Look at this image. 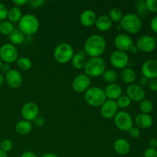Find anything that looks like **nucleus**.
I'll use <instances>...</instances> for the list:
<instances>
[{"instance_id":"nucleus-1","label":"nucleus","mask_w":157,"mask_h":157,"mask_svg":"<svg viewBox=\"0 0 157 157\" xmlns=\"http://www.w3.org/2000/svg\"><path fill=\"white\" fill-rule=\"evenodd\" d=\"M106 49V41L100 35H93L87 38L84 43V51L90 58L101 57Z\"/></svg>"},{"instance_id":"nucleus-2","label":"nucleus","mask_w":157,"mask_h":157,"mask_svg":"<svg viewBox=\"0 0 157 157\" xmlns=\"http://www.w3.org/2000/svg\"><path fill=\"white\" fill-rule=\"evenodd\" d=\"M39 28V21L35 15L26 14L18 21V30L24 35H33Z\"/></svg>"},{"instance_id":"nucleus-3","label":"nucleus","mask_w":157,"mask_h":157,"mask_svg":"<svg viewBox=\"0 0 157 157\" xmlns=\"http://www.w3.org/2000/svg\"><path fill=\"white\" fill-rule=\"evenodd\" d=\"M84 72L89 78H98L102 76L106 71V63L101 57L90 58L84 66Z\"/></svg>"},{"instance_id":"nucleus-4","label":"nucleus","mask_w":157,"mask_h":157,"mask_svg":"<svg viewBox=\"0 0 157 157\" xmlns=\"http://www.w3.org/2000/svg\"><path fill=\"white\" fill-rule=\"evenodd\" d=\"M120 26L127 33L136 34L141 29L142 21L136 14L128 13L123 15L120 21Z\"/></svg>"},{"instance_id":"nucleus-5","label":"nucleus","mask_w":157,"mask_h":157,"mask_svg":"<svg viewBox=\"0 0 157 157\" xmlns=\"http://www.w3.org/2000/svg\"><path fill=\"white\" fill-rule=\"evenodd\" d=\"M84 99L89 105L94 107H101L107 101L104 90L98 87H90L88 90H86Z\"/></svg>"},{"instance_id":"nucleus-6","label":"nucleus","mask_w":157,"mask_h":157,"mask_svg":"<svg viewBox=\"0 0 157 157\" xmlns=\"http://www.w3.org/2000/svg\"><path fill=\"white\" fill-rule=\"evenodd\" d=\"M74 55L75 54L72 46L66 42L60 43L54 51V58L55 61L61 64H67L71 61Z\"/></svg>"},{"instance_id":"nucleus-7","label":"nucleus","mask_w":157,"mask_h":157,"mask_svg":"<svg viewBox=\"0 0 157 157\" xmlns=\"http://www.w3.org/2000/svg\"><path fill=\"white\" fill-rule=\"evenodd\" d=\"M117 128L124 132H127L133 127V121L131 115L126 111H120L113 118Z\"/></svg>"},{"instance_id":"nucleus-8","label":"nucleus","mask_w":157,"mask_h":157,"mask_svg":"<svg viewBox=\"0 0 157 157\" xmlns=\"http://www.w3.org/2000/svg\"><path fill=\"white\" fill-rule=\"evenodd\" d=\"M18 57V51L15 45L11 43H6L0 47V58L5 63H14Z\"/></svg>"},{"instance_id":"nucleus-9","label":"nucleus","mask_w":157,"mask_h":157,"mask_svg":"<svg viewBox=\"0 0 157 157\" xmlns=\"http://www.w3.org/2000/svg\"><path fill=\"white\" fill-rule=\"evenodd\" d=\"M136 47L138 50L145 53L153 52L156 47V41L153 37L150 35H142L136 41Z\"/></svg>"},{"instance_id":"nucleus-10","label":"nucleus","mask_w":157,"mask_h":157,"mask_svg":"<svg viewBox=\"0 0 157 157\" xmlns=\"http://www.w3.org/2000/svg\"><path fill=\"white\" fill-rule=\"evenodd\" d=\"M110 64L117 69H124L127 67L129 63V56L126 52L114 51L110 57Z\"/></svg>"},{"instance_id":"nucleus-11","label":"nucleus","mask_w":157,"mask_h":157,"mask_svg":"<svg viewBox=\"0 0 157 157\" xmlns=\"http://www.w3.org/2000/svg\"><path fill=\"white\" fill-rule=\"evenodd\" d=\"M90 78L85 74L78 75L72 82V88L77 93H83L90 88Z\"/></svg>"},{"instance_id":"nucleus-12","label":"nucleus","mask_w":157,"mask_h":157,"mask_svg":"<svg viewBox=\"0 0 157 157\" xmlns=\"http://www.w3.org/2000/svg\"><path fill=\"white\" fill-rule=\"evenodd\" d=\"M39 109L38 105L34 102H27L22 106L21 110V114L24 120L29 121H34V120L38 116Z\"/></svg>"},{"instance_id":"nucleus-13","label":"nucleus","mask_w":157,"mask_h":157,"mask_svg":"<svg viewBox=\"0 0 157 157\" xmlns=\"http://www.w3.org/2000/svg\"><path fill=\"white\" fill-rule=\"evenodd\" d=\"M118 109L116 101L107 100L101 107V114L105 119H112L118 113Z\"/></svg>"},{"instance_id":"nucleus-14","label":"nucleus","mask_w":157,"mask_h":157,"mask_svg":"<svg viewBox=\"0 0 157 157\" xmlns=\"http://www.w3.org/2000/svg\"><path fill=\"white\" fill-rule=\"evenodd\" d=\"M143 77L148 80L157 78V59H149L144 63L141 68Z\"/></svg>"},{"instance_id":"nucleus-15","label":"nucleus","mask_w":157,"mask_h":157,"mask_svg":"<svg viewBox=\"0 0 157 157\" xmlns=\"http://www.w3.org/2000/svg\"><path fill=\"white\" fill-rule=\"evenodd\" d=\"M114 44L118 51L127 52L130 50L133 42L132 38L127 34H119L115 38Z\"/></svg>"},{"instance_id":"nucleus-16","label":"nucleus","mask_w":157,"mask_h":157,"mask_svg":"<svg viewBox=\"0 0 157 157\" xmlns=\"http://www.w3.org/2000/svg\"><path fill=\"white\" fill-rule=\"evenodd\" d=\"M127 96L131 101L139 102L145 98V90L140 84H131L127 89Z\"/></svg>"},{"instance_id":"nucleus-17","label":"nucleus","mask_w":157,"mask_h":157,"mask_svg":"<svg viewBox=\"0 0 157 157\" xmlns=\"http://www.w3.org/2000/svg\"><path fill=\"white\" fill-rule=\"evenodd\" d=\"M6 81L11 88H18L22 84L21 74L16 69H11L6 75Z\"/></svg>"},{"instance_id":"nucleus-18","label":"nucleus","mask_w":157,"mask_h":157,"mask_svg":"<svg viewBox=\"0 0 157 157\" xmlns=\"http://www.w3.org/2000/svg\"><path fill=\"white\" fill-rule=\"evenodd\" d=\"M97 15L95 12L91 9H86L83 11L80 16V21L81 25L85 27H90L95 25L97 20Z\"/></svg>"},{"instance_id":"nucleus-19","label":"nucleus","mask_w":157,"mask_h":157,"mask_svg":"<svg viewBox=\"0 0 157 157\" xmlns=\"http://www.w3.org/2000/svg\"><path fill=\"white\" fill-rule=\"evenodd\" d=\"M106 98L108 100L117 101L120 97L122 96V89L121 86L117 84H108L104 90Z\"/></svg>"},{"instance_id":"nucleus-20","label":"nucleus","mask_w":157,"mask_h":157,"mask_svg":"<svg viewBox=\"0 0 157 157\" xmlns=\"http://www.w3.org/2000/svg\"><path fill=\"white\" fill-rule=\"evenodd\" d=\"M153 123V117L150 114L139 113L135 117V124L138 128L148 129L152 127Z\"/></svg>"},{"instance_id":"nucleus-21","label":"nucleus","mask_w":157,"mask_h":157,"mask_svg":"<svg viewBox=\"0 0 157 157\" xmlns=\"http://www.w3.org/2000/svg\"><path fill=\"white\" fill-rule=\"evenodd\" d=\"M115 152L121 156H125L129 153L130 150V144L127 140L124 138H119L113 144Z\"/></svg>"},{"instance_id":"nucleus-22","label":"nucleus","mask_w":157,"mask_h":157,"mask_svg":"<svg viewBox=\"0 0 157 157\" xmlns=\"http://www.w3.org/2000/svg\"><path fill=\"white\" fill-rule=\"evenodd\" d=\"M113 25V22L109 18L108 15H100L99 17L97 18L96 21H95V26L98 30L101 32H107L110 30Z\"/></svg>"},{"instance_id":"nucleus-23","label":"nucleus","mask_w":157,"mask_h":157,"mask_svg":"<svg viewBox=\"0 0 157 157\" xmlns=\"http://www.w3.org/2000/svg\"><path fill=\"white\" fill-rule=\"evenodd\" d=\"M32 130V124L29 121L21 120L15 125V130L20 135H27Z\"/></svg>"},{"instance_id":"nucleus-24","label":"nucleus","mask_w":157,"mask_h":157,"mask_svg":"<svg viewBox=\"0 0 157 157\" xmlns=\"http://www.w3.org/2000/svg\"><path fill=\"white\" fill-rule=\"evenodd\" d=\"M121 78L124 83L131 84L136 80V75L133 69L130 67H125L121 71Z\"/></svg>"},{"instance_id":"nucleus-25","label":"nucleus","mask_w":157,"mask_h":157,"mask_svg":"<svg viewBox=\"0 0 157 157\" xmlns=\"http://www.w3.org/2000/svg\"><path fill=\"white\" fill-rule=\"evenodd\" d=\"M9 41L13 45H19L25 41V35L18 29H14L13 32L9 35Z\"/></svg>"},{"instance_id":"nucleus-26","label":"nucleus","mask_w":157,"mask_h":157,"mask_svg":"<svg viewBox=\"0 0 157 157\" xmlns=\"http://www.w3.org/2000/svg\"><path fill=\"white\" fill-rule=\"evenodd\" d=\"M21 17H22L21 10L20 9V8L17 7V6L12 8L8 12L7 18H9V21H10L12 23L18 22L21 18Z\"/></svg>"},{"instance_id":"nucleus-27","label":"nucleus","mask_w":157,"mask_h":157,"mask_svg":"<svg viewBox=\"0 0 157 157\" xmlns=\"http://www.w3.org/2000/svg\"><path fill=\"white\" fill-rule=\"evenodd\" d=\"M71 62L74 67H75L78 70H81V69L84 68L87 61H86L85 58H84L82 54L77 53L74 55L73 58L71 59Z\"/></svg>"},{"instance_id":"nucleus-28","label":"nucleus","mask_w":157,"mask_h":157,"mask_svg":"<svg viewBox=\"0 0 157 157\" xmlns=\"http://www.w3.org/2000/svg\"><path fill=\"white\" fill-rule=\"evenodd\" d=\"M135 9L136 11V15L140 18V17H146L148 14L146 2L144 0H136L134 3Z\"/></svg>"},{"instance_id":"nucleus-29","label":"nucleus","mask_w":157,"mask_h":157,"mask_svg":"<svg viewBox=\"0 0 157 157\" xmlns=\"http://www.w3.org/2000/svg\"><path fill=\"white\" fill-rule=\"evenodd\" d=\"M102 76L104 81L109 84H115V82L117 81L118 78L117 72L114 70H111V69L106 70L102 75Z\"/></svg>"},{"instance_id":"nucleus-30","label":"nucleus","mask_w":157,"mask_h":157,"mask_svg":"<svg viewBox=\"0 0 157 157\" xmlns=\"http://www.w3.org/2000/svg\"><path fill=\"white\" fill-rule=\"evenodd\" d=\"M13 23L9 20H3L0 21V33L4 35H9L14 31Z\"/></svg>"},{"instance_id":"nucleus-31","label":"nucleus","mask_w":157,"mask_h":157,"mask_svg":"<svg viewBox=\"0 0 157 157\" xmlns=\"http://www.w3.org/2000/svg\"><path fill=\"white\" fill-rule=\"evenodd\" d=\"M16 64L18 68L22 71H29L32 67V62L31 59L26 57L18 58L16 61Z\"/></svg>"},{"instance_id":"nucleus-32","label":"nucleus","mask_w":157,"mask_h":157,"mask_svg":"<svg viewBox=\"0 0 157 157\" xmlns=\"http://www.w3.org/2000/svg\"><path fill=\"white\" fill-rule=\"evenodd\" d=\"M140 110L141 113H145V114H150L153 110V104L150 100L144 99L140 101Z\"/></svg>"},{"instance_id":"nucleus-33","label":"nucleus","mask_w":157,"mask_h":157,"mask_svg":"<svg viewBox=\"0 0 157 157\" xmlns=\"http://www.w3.org/2000/svg\"><path fill=\"white\" fill-rule=\"evenodd\" d=\"M109 18L112 21V22H119L121 21V18H123L122 10L118 8H113L110 10L109 12Z\"/></svg>"},{"instance_id":"nucleus-34","label":"nucleus","mask_w":157,"mask_h":157,"mask_svg":"<svg viewBox=\"0 0 157 157\" xmlns=\"http://www.w3.org/2000/svg\"><path fill=\"white\" fill-rule=\"evenodd\" d=\"M117 104L118 107L121 109H125L127 107H128L131 104V101H130V98L127 96V95H124V96H121L117 100Z\"/></svg>"},{"instance_id":"nucleus-35","label":"nucleus","mask_w":157,"mask_h":157,"mask_svg":"<svg viewBox=\"0 0 157 157\" xmlns=\"http://www.w3.org/2000/svg\"><path fill=\"white\" fill-rule=\"evenodd\" d=\"M12 147H13L12 141L9 139H5L0 144V150L6 153L10 151L12 149Z\"/></svg>"},{"instance_id":"nucleus-36","label":"nucleus","mask_w":157,"mask_h":157,"mask_svg":"<svg viewBox=\"0 0 157 157\" xmlns=\"http://www.w3.org/2000/svg\"><path fill=\"white\" fill-rule=\"evenodd\" d=\"M148 12H157V0H147L145 1Z\"/></svg>"},{"instance_id":"nucleus-37","label":"nucleus","mask_w":157,"mask_h":157,"mask_svg":"<svg viewBox=\"0 0 157 157\" xmlns=\"http://www.w3.org/2000/svg\"><path fill=\"white\" fill-rule=\"evenodd\" d=\"M8 12H9V9L7 6L3 3L0 2V21L6 20V18L8 17Z\"/></svg>"},{"instance_id":"nucleus-38","label":"nucleus","mask_w":157,"mask_h":157,"mask_svg":"<svg viewBox=\"0 0 157 157\" xmlns=\"http://www.w3.org/2000/svg\"><path fill=\"white\" fill-rule=\"evenodd\" d=\"M44 3H45V2L44 0H30V1H28L27 4L31 8L38 9V8H40L44 6Z\"/></svg>"},{"instance_id":"nucleus-39","label":"nucleus","mask_w":157,"mask_h":157,"mask_svg":"<svg viewBox=\"0 0 157 157\" xmlns=\"http://www.w3.org/2000/svg\"><path fill=\"white\" fill-rule=\"evenodd\" d=\"M128 132L130 133V136L132 138H133V139H137L140 136V129L138 127H131Z\"/></svg>"},{"instance_id":"nucleus-40","label":"nucleus","mask_w":157,"mask_h":157,"mask_svg":"<svg viewBox=\"0 0 157 157\" xmlns=\"http://www.w3.org/2000/svg\"><path fill=\"white\" fill-rule=\"evenodd\" d=\"M144 157H157L156 149L147 148L144 153Z\"/></svg>"},{"instance_id":"nucleus-41","label":"nucleus","mask_w":157,"mask_h":157,"mask_svg":"<svg viewBox=\"0 0 157 157\" xmlns=\"http://www.w3.org/2000/svg\"><path fill=\"white\" fill-rule=\"evenodd\" d=\"M34 124L36 127H41L44 125L45 124V121H44V117L41 116H38L35 120H34Z\"/></svg>"},{"instance_id":"nucleus-42","label":"nucleus","mask_w":157,"mask_h":157,"mask_svg":"<svg viewBox=\"0 0 157 157\" xmlns=\"http://www.w3.org/2000/svg\"><path fill=\"white\" fill-rule=\"evenodd\" d=\"M149 88L152 90V91L157 92V78H153L149 81L148 83Z\"/></svg>"},{"instance_id":"nucleus-43","label":"nucleus","mask_w":157,"mask_h":157,"mask_svg":"<svg viewBox=\"0 0 157 157\" xmlns=\"http://www.w3.org/2000/svg\"><path fill=\"white\" fill-rule=\"evenodd\" d=\"M150 29L153 32L157 34V16H155L154 18H152L151 21H150Z\"/></svg>"},{"instance_id":"nucleus-44","label":"nucleus","mask_w":157,"mask_h":157,"mask_svg":"<svg viewBox=\"0 0 157 157\" xmlns=\"http://www.w3.org/2000/svg\"><path fill=\"white\" fill-rule=\"evenodd\" d=\"M0 70L2 71V72L3 74H7L8 72L10 71L11 70V67H10V65H9L8 63H4V64H2V66H1V68H0Z\"/></svg>"},{"instance_id":"nucleus-45","label":"nucleus","mask_w":157,"mask_h":157,"mask_svg":"<svg viewBox=\"0 0 157 157\" xmlns=\"http://www.w3.org/2000/svg\"><path fill=\"white\" fill-rule=\"evenodd\" d=\"M13 3L15 5V6L19 8L20 6H22L24 5L27 4L28 1L27 0H14Z\"/></svg>"},{"instance_id":"nucleus-46","label":"nucleus","mask_w":157,"mask_h":157,"mask_svg":"<svg viewBox=\"0 0 157 157\" xmlns=\"http://www.w3.org/2000/svg\"><path fill=\"white\" fill-rule=\"evenodd\" d=\"M21 157H38V156L32 151H25L21 155Z\"/></svg>"},{"instance_id":"nucleus-47","label":"nucleus","mask_w":157,"mask_h":157,"mask_svg":"<svg viewBox=\"0 0 157 157\" xmlns=\"http://www.w3.org/2000/svg\"><path fill=\"white\" fill-rule=\"evenodd\" d=\"M149 146H150V148L156 149L157 147V139H156V138H152L150 140V142H149Z\"/></svg>"},{"instance_id":"nucleus-48","label":"nucleus","mask_w":157,"mask_h":157,"mask_svg":"<svg viewBox=\"0 0 157 157\" xmlns=\"http://www.w3.org/2000/svg\"><path fill=\"white\" fill-rule=\"evenodd\" d=\"M148 83H149V80L147 79V78H146L145 77H142V78L140 79V85L141 87L148 85Z\"/></svg>"},{"instance_id":"nucleus-49","label":"nucleus","mask_w":157,"mask_h":157,"mask_svg":"<svg viewBox=\"0 0 157 157\" xmlns=\"http://www.w3.org/2000/svg\"><path fill=\"white\" fill-rule=\"evenodd\" d=\"M41 157H58L56 154L55 153H45V154L43 155Z\"/></svg>"},{"instance_id":"nucleus-50","label":"nucleus","mask_w":157,"mask_h":157,"mask_svg":"<svg viewBox=\"0 0 157 157\" xmlns=\"http://www.w3.org/2000/svg\"><path fill=\"white\" fill-rule=\"evenodd\" d=\"M130 51L132 52V53L135 54V53H136V52H137L139 50H138V48H137V47H136V45H134V44H133V45L131 47V48H130Z\"/></svg>"},{"instance_id":"nucleus-51","label":"nucleus","mask_w":157,"mask_h":157,"mask_svg":"<svg viewBox=\"0 0 157 157\" xmlns=\"http://www.w3.org/2000/svg\"><path fill=\"white\" fill-rule=\"evenodd\" d=\"M4 81H5V78L3 77V75L2 74H0V87L4 84Z\"/></svg>"},{"instance_id":"nucleus-52","label":"nucleus","mask_w":157,"mask_h":157,"mask_svg":"<svg viewBox=\"0 0 157 157\" xmlns=\"http://www.w3.org/2000/svg\"><path fill=\"white\" fill-rule=\"evenodd\" d=\"M0 157H8V156L6 153H4V152L0 150Z\"/></svg>"},{"instance_id":"nucleus-53","label":"nucleus","mask_w":157,"mask_h":157,"mask_svg":"<svg viewBox=\"0 0 157 157\" xmlns=\"http://www.w3.org/2000/svg\"><path fill=\"white\" fill-rule=\"evenodd\" d=\"M2 64V60H1V58H0V68H1Z\"/></svg>"},{"instance_id":"nucleus-54","label":"nucleus","mask_w":157,"mask_h":157,"mask_svg":"<svg viewBox=\"0 0 157 157\" xmlns=\"http://www.w3.org/2000/svg\"><path fill=\"white\" fill-rule=\"evenodd\" d=\"M0 144H1V142H0Z\"/></svg>"}]
</instances>
